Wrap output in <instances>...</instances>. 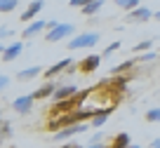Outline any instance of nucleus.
Instances as JSON below:
<instances>
[{
  "instance_id": "obj_1",
  "label": "nucleus",
  "mask_w": 160,
  "mask_h": 148,
  "mask_svg": "<svg viewBox=\"0 0 160 148\" xmlns=\"http://www.w3.org/2000/svg\"><path fill=\"white\" fill-rule=\"evenodd\" d=\"M92 122H73V125H64V127L59 129V132L54 134V143H61V141H66V139H71V136H75V134H82V132H87V127H90Z\"/></svg>"
},
{
  "instance_id": "obj_2",
  "label": "nucleus",
  "mask_w": 160,
  "mask_h": 148,
  "mask_svg": "<svg viewBox=\"0 0 160 148\" xmlns=\"http://www.w3.org/2000/svg\"><path fill=\"white\" fill-rule=\"evenodd\" d=\"M73 24H57V26H52V28H47V33H45V40L47 42H57V40H64V38H68V35H73Z\"/></svg>"
},
{
  "instance_id": "obj_3",
  "label": "nucleus",
  "mask_w": 160,
  "mask_h": 148,
  "mask_svg": "<svg viewBox=\"0 0 160 148\" xmlns=\"http://www.w3.org/2000/svg\"><path fill=\"white\" fill-rule=\"evenodd\" d=\"M99 42V33H80L73 40H68V49H85V47H94Z\"/></svg>"
},
{
  "instance_id": "obj_4",
  "label": "nucleus",
  "mask_w": 160,
  "mask_h": 148,
  "mask_svg": "<svg viewBox=\"0 0 160 148\" xmlns=\"http://www.w3.org/2000/svg\"><path fill=\"white\" fill-rule=\"evenodd\" d=\"M33 101H35L33 94H24V96H17L14 101H12V108H14L19 115H26V113H31V108H33Z\"/></svg>"
},
{
  "instance_id": "obj_5",
  "label": "nucleus",
  "mask_w": 160,
  "mask_h": 148,
  "mask_svg": "<svg viewBox=\"0 0 160 148\" xmlns=\"http://www.w3.org/2000/svg\"><path fill=\"white\" fill-rule=\"evenodd\" d=\"M42 7H45V0H33V2H28V7L21 12V21H33V17L38 14Z\"/></svg>"
},
{
  "instance_id": "obj_6",
  "label": "nucleus",
  "mask_w": 160,
  "mask_h": 148,
  "mask_svg": "<svg viewBox=\"0 0 160 148\" xmlns=\"http://www.w3.org/2000/svg\"><path fill=\"white\" fill-rule=\"evenodd\" d=\"M151 17H153V12H151L148 7H134V10H130L127 19H130V21H139V24H144V21H148Z\"/></svg>"
},
{
  "instance_id": "obj_7",
  "label": "nucleus",
  "mask_w": 160,
  "mask_h": 148,
  "mask_svg": "<svg viewBox=\"0 0 160 148\" xmlns=\"http://www.w3.org/2000/svg\"><path fill=\"white\" fill-rule=\"evenodd\" d=\"M99 64H101V57H99V54H90L85 61H80V66H78V68L82 71V73H92V71H97V68H99Z\"/></svg>"
},
{
  "instance_id": "obj_8",
  "label": "nucleus",
  "mask_w": 160,
  "mask_h": 148,
  "mask_svg": "<svg viewBox=\"0 0 160 148\" xmlns=\"http://www.w3.org/2000/svg\"><path fill=\"white\" fill-rule=\"evenodd\" d=\"M66 68H73V59H61V61H57L54 66H50V68L45 71V78H54L57 73H61V71H66Z\"/></svg>"
},
{
  "instance_id": "obj_9",
  "label": "nucleus",
  "mask_w": 160,
  "mask_h": 148,
  "mask_svg": "<svg viewBox=\"0 0 160 148\" xmlns=\"http://www.w3.org/2000/svg\"><path fill=\"white\" fill-rule=\"evenodd\" d=\"M42 28H50V21H31L24 28V38H35Z\"/></svg>"
},
{
  "instance_id": "obj_10",
  "label": "nucleus",
  "mask_w": 160,
  "mask_h": 148,
  "mask_svg": "<svg viewBox=\"0 0 160 148\" xmlns=\"http://www.w3.org/2000/svg\"><path fill=\"white\" fill-rule=\"evenodd\" d=\"M21 49H24V45L17 40V42H12V45H7L5 47V52H2V61H14L17 57L21 54Z\"/></svg>"
},
{
  "instance_id": "obj_11",
  "label": "nucleus",
  "mask_w": 160,
  "mask_h": 148,
  "mask_svg": "<svg viewBox=\"0 0 160 148\" xmlns=\"http://www.w3.org/2000/svg\"><path fill=\"white\" fill-rule=\"evenodd\" d=\"M71 94H78V87H73V85H61V87L54 89V101H66V99H71Z\"/></svg>"
},
{
  "instance_id": "obj_12",
  "label": "nucleus",
  "mask_w": 160,
  "mask_h": 148,
  "mask_svg": "<svg viewBox=\"0 0 160 148\" xmlns=\"http://www.w3.org/2000/svg\"><path fill=\"white\" fill-rule=\"evenodd\" d=\"M40 73H42V68H40V66H31V68H24V71H19V73H17V80L26 82V80H33L35 75H40Z\"/></svg>"
},
{
  "instance_id": "obj_13",
  "label": "nucleus",
  "mask_w": 160,
  "mask_h": 148,
  "mask_svg": "<svg viewBox=\"0 0 160 148\" xmlns=\"http://www.w3.org/2000/svg\"><path fill=\"white\" fill-rule=\"evenodd\" d=\"M101 7H104V0H90V2H87L85 7H80V10H82V14H85V17H94Z\"/></svg>"
},
{
  "instance_id": "obj_14",
  "label": "nucleus",
  "mask_w": 160,
  "mask_h": 148,
  "mask_svg": "<svg viewBox=\"0 0 160 148\" xmlns=\"http://www.w3.org/2000/svg\"><path fill=\"white\" fill-rule=\"evenodd\" d=\"M54 85H52V82H45V85H42V87H38V89H35V92H33V96L35 99H47V96H54Z\"/></svg>"
},
{
  "instance_id": "obj_15",
  "label": "nucleus",
  "mask_w": 160,
  "mask_h": 148,
  "mask_svg": "<svg viewBox=\"0 0 160 148\" xmlns=\"http://www.w3.org/2000/svg\"><path fill=\"white\" fill-rule=\"evenodd\" d=\"M108 113H111V108H104V111H99V113H94V118H92V127H101V125L108 120Z\"/></svg>"
},
{
  "instance_id": "obj_16",
  "label": "nucleus",
  "mask_w": 160,
  "mask_h": 148,
  "mask_svg": "<svg viewBox=\"0 0 160 148\" xmlns=\"http://www.w3.org/2000/svg\"><path fill=\"white\" fill-rule=\"evenodd\" d=\"M130 134H125V132H120V134H115V139H113V146H118V148H125V146H130Z\"/></svg>"
},
{
  "instance_id": "obj_17",
  "label": "nucleus",
  "mask_w": 160,
  "mask_h": 148,
  "mask_svg": "<svg viewBox=\"0 0 160 148\" xmlns=\"http://www.w3.org/2000/svg\"><path fill=\"white\" fill-rule=\"evenodd\" d=\"M19 0H0V12H14Z\"/></svg>"
},
{
  "instance_id": "obj_18",
  "label": "nucleus",
  "mask_w": 160,
  "mask_h": 148,
  "mask_svg": "<svg viewBox=\"0 0 160 148\" xmlns=\"http://www.w3.org/2000/svg\"><path fill=\"white\" fill-rule=\"evenodd\" d=\"M134 64H137V59H130V61H125V64H120V66H113V73H125V71L132 68Z\"/></svg>"
},
{
  "instance_id": "obj_19",
  "label": "nucleus",
  "mask_w": 160,
  "mask_h": 148,
  "mask_svg": "<svg viewBox=\"0 0 160 148\" xmlns=\"http://www.w3.org/2000/svg\"><path fill=\"white\" fill-rule=\"evenodd\" d=\"M146 120H148V122H160V106L158 108H151L148 113H146Z\"/></svg>"
},
{
  "instance_id": "obj_20",
  "label": "nucleus",
  "mask_w": 160,
  "mask_h": 148,
  "mask_svg": "<svg viewBox=\"0 0 160 148\" xmlns=\"http://www.w3.org/2000/svg\"><path fill=\"white\" fill-rule=\"evenodd\" d=\"M151 47H153V42H151V40H141L139 45H134V52H137V54H139V52H148Z\"/></svg>"
},
{
  "instance_id": "obj_21",
  "label": "nucleus",
  "mask_w": 160,
  "mask_h": 148,
  "mask_svg": "<svg viewBox=\"0 0 160 148\" xmlns=\"http://www.w3.org/2000/svg\"><path fill=\"white\" fill-rule=\"evenodd\" d=\"M14 35V31L10 28V26H0V40H5V38H12Z\"/></svg>"
},
{
  "instance_id": "obj_22",
  "label": "nucleus",
  "mask_w": 160,
  "mask_h": 148,
  "mask_svg": "<svg viewBox=\"0 0 160 148\" xmlns=\"http://www.w3.org/2000/svg\"><path fill=\"white\" fill-rule=\"evenodd\" d=\"M90 146H104V134H97L90 139Z\"/></svg>"
},
{
  "instance_id": "obj_23",
  "label": "nucleus",
  "mask_w": 160,
  "mask_h": 148,
  "mask_svg": "<svg viewBox=\"0 0 160 148\" xmlns=\"http://www.w3.org/2000/svg\"><path fill=\"white\" fill-rule=\"evenodd\" d=\"M120 47V40H115V42L113 45H108V47H106L104 49V57H108V54H113V52H115V49H118Z\"/></svg>"
},
{
  "instance_id": "obj_24",
  "label": "nucleus",
  "mask_w": 160,
  "mask_h": 148,
  "mask_svg": "<svg viewBox=\"0 0 160 148\" xmlns=\"http://www.w3.org/2000/svg\"><path fill=\"white\" fill-rule=\"evenodd\" d=\"M7 87H10V78H7V75H0V92L7 89Z\"/></svg>"
},
{
  "instance_id": "obj_25",
  "label": "nucleus",
  "mask_w": 160,
  "mask_h": 148,
  "mask_svg": "<svg viewBox=\"0 0 160 148\" xmlns=\"http://www.w3.org/2000/svg\"><path fill=\"white\" fill-rule=\"evenodd\" d=\"M139 2H141V0H130V2H125L122 7H125V10L130 12V10H134V7H139Z\"/></svg>"
},
{
  "instance_id": "obj_26",
  "label": "nucleus",
  "mask_w": 160,
  "mask_h": 148,
  "mask_svg": "<svg viewBox=\"0 0 160 148\" xmlns=\"http://www.w3.org/2000/svg\"><path fill=\"white\" fill-rule=\"evenodd\" d=\"M87 2H90V0H71L68 5H71V7H85Z\"/></svg>"
},
{
  "instance_id": "obj_27",
  "label": "nucleus",
  "mask_w": 160,
  "mask_h": 148,
  "mask_svg": "<svg viewBox=\"0 0 160 148\" xmlns=\"http://www.w3.org/2000/svg\"><path fill=\"white\" fill-rule=\"evenodd\" d=\"M151 146H153V148H160V136L153 139V141H151Z\"/></svg>"
},
{
  "instance_id": "obj_28",
  "label": "nucleus",
  "mask_w": 160,
  "mask_h": 148,
  "mask_svg": "<svg viewBox=\"0 0 160 148\" xmlns=\"http://www.w3.org/2000/svg\"><path fill=\"white\" fill-rule=\"evenodd\" d=\"M115 2H118V5L122 7V5H125V2H130V0H115Z\"/></svg>"
},
{
  "instance_id": "obj_29",
  "label": "nucleus",
  "mask_w": 160,
  "mask_h": 148,
  "mask_svg": "<svg viewBox=\"0 0 160 148\" xmlns=\"http://www.w3.org/2000/svg\"><path fill=\"white\" fill-rule=\"evenodd\" d=\"M5 47H7V45H2V42H0V54H2V52H5Z\"/></svg>"
},
{
  "instance_id": "obj_30",
  "label": "nucleus",
  "mask_w": 160,
  "mask_h": 148,
  "mask_svg": "<svg viewBox=\"0 0 160 148\" xmlns=\"http://www.w3.org/2000/svg\"><path fill=\"white\" fill-rule=\"evenodd\" d=\"M155 19H158V21H160V10H158V12H155Z\"/></svg>"
},
{
  "instance_id": "obj_31",
  "label": "nucleus",
  "mask_w": 160,
  "mask_h": 148,
  "mask_svg": "<svg viewBox=\"0 0 160 148\" xmlns=\"http://www.w3.org/2000/svg\"><path fill=\"white\" fill-rule=\"evenodd\" d=\"M158 59H160V49H158Z\"/></svg>"
}]
</instances>
